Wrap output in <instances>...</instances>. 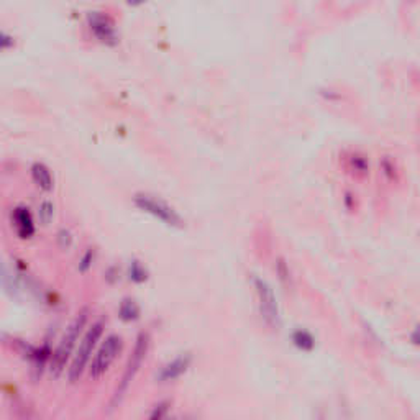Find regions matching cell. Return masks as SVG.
I'll list each match as a JSON object with an SVG mask.
<instances>
[{
  "instance_id": "cell-7",
  "label": "cell",
  "mask_w": 420,
  "mask_h": 420,
  "mask_svg": "<svg viewBox=\"0 0 420 420\" xmlns=\"http://www.w3.org/2000/svg\"><path fill=\"white\" fill-rule=\"evenodd\" d=\"M191 355H181L175 358L170 363L161 368V371L158 372V381L160 382H171L179 380V377L189 370L191 366Z\"/></svg>"
},
{
  "instance_id": "cell-5",
  "label": "cell",
  "mask_w": 420,
  "mask_h": 420,
  "mask_svg": "<svg viewBox=\"0 0 420 420\" xmlns=\"http://www.w3.org/2000/svg\"><path fill=\"white\" fill-rule=\"evenodd\" d=\"M255 289L256 296H258V306L261 317L265 319V322L272 328H277L281 325L280 317V307H277V299L275 296L272 287L267 284L265 280L256 277L255 280Z\"/></svg>"
},
{
  "instance_id": "cell-11",
  "label": "cell",
  "mask_w": 420,
  "mask_h": 420,
  "mask_svg": "<svg viewBox=\"0 0 420 420\" xmlns=\"http://www.w3.org/2000/svg\"><path fill=\"white\" fill-rule=\"evenodd\" d=\"M118 314H120V319L125 320V322H131V320L138 319L140 307L136 306L135 301H130V299H127V301H123L122 306H120Z\"/></svg>"
},
{
  "instance_id": "cell-16",
  "label": "cell",
  "mask_w": 420,
  "mask_h": 420,
  "mask_svg": "<svg viewBox=\"0 0 420 420\" xmlns=\"http://www.w3.org/2000/svg\"><path fill=\"white\" fill-rule=\"evenodd\" d=\"M10 46H13V38L4 33V31H0V51L10 48Z\"/></svg>"
},
{
  "instance_id": "cell-13",
  "label": "cell",
  "mask_w": 420,
  "mask_h": 420,
  "mask_svg": "<svg viewBox=\"0 0 420 420\" xmlns=\"http://www.w3.org/2000/svg\"><path fill=\"white\" fill-rule=\"evenodd\" d=\"M38 215H40L41 223L48 225L52 220V215H55V207H52V204L50 201L41 202L38 207Z\"/></svg>"
},
{
  "instance_id": "cell-2",
  "label": "cell",
  "mask_w": 420,
  "mask_h": 420,
  "mask_svg": "<svg viewBox=\"0 0 420 420\" xmlns=\"http://www.w3.org/2000/svg\"><path fill=\"white\" fill-rule=\"evenodd\" d=\"M104 328H105L104 320H97V322L92 324V327L89 328L86 335L82 337L81 345H79V348L74 355V360H72L71 368H70V381L71 382H77L79 380H81L84 371H86L89 365H91L92 353H94V350H96L99 340H101V337H102Z\"/></svg>"
},
{
  "instance_id": "cell-4",
  "label": "cell",
  "mask_w": 420,
  "mask_h": 420,
  "mask_svg": "<svg viewBox=\"0 0 420 420\" xmlns=\"http://www.w3.org/2000/svg\"><path fill=\"white\" fill-rule=\"evenodd\" d=\"M120 351H122V338L118 335H109L104 340L101 348L97 350L92 363L89 365V375H91V377L97 380V377L104 376L109 371V368L112 366L114 361L117 360Z\"/></svg>"
},
{
  "instance_id": "cell-8",
  "label": "cell",
  "mask_w": 420,
  "mask_h": 420,
  "mask_svg": "<svg viewBox=\"0 0 420 420\" xmlns=\"http://www.w3.org/2000/svg\"><path fill=\"white\" fill-rule=\"evenodd\" d=\"M89 25L96 36L104 43H115L117 35H115V26L112 20L105 17L102 13H91L89 15Z\"/></svg>"
},
{
  "instance_id": "cell-6",
  "label": "cell",
  "mask_w": 420,
  "mask_h": 420,
  "mask_svg": "<svg viewBox=\"0 0 420 420\" xmlns=\"http://www.w3.org/2000/svg\"><path fill=\"white\" fill-rule=\"evenodd\" d=\"M135 204L141 210H145L146 214H151L153 217L160 219L161 222H165L166 225H171V227H182L181 215L171 206H167L166 202L160 201V199H155L153 196H146V194H138V196L135 197Z\"/></svg>"
},
{
  "instance_id": "cell-15",
  "label": "cell",
  "mask_w": 420,
  "mask_h": 420,
  "mask_svg": "<svg viewBox=\"0 0 420 420\" xmlns=\"http://www.w3.org/2000/svg\"><path fill=\"white\" fill-rule=\"evenodd\" d=\"M167 412H170V404L160 402L153 411H151L148 420H167Z\"/></svg>"
},
{
  "instance_id": "cell-12",
  "label": "cell",
  "mask_w": 420,
  "mask_h": 420,
  "mask_svg": "<svg viewBox=\"0 0 420 420\" xmlns=\"http://www.w3.org/2000/svg\"><path fill=\"white\" fill-rule=\"evenodd\" d=\"M292 340H294V343H296L297 348H301L304 351H309V350L314 348L312 335L306 332V330H297V332L292 335Z\"/></svg>"
},
{
  "instance_id": "cell-3",
  "label": "cell",
  "mask_w": 420,
  "mask_h": 420,
  "mask_svg": "<svg viewBox=\"0 0 420 420\" xmlns=\"http://www.w3.org/2000/svg\"><path fill=\"white\" fill-rule=\"evenodd\" d=\"M150 335L148 333H140L138 338L135 341V346H133V351H131L130 358H128V363L125 366V372L122 376V382H120V386L117 387V391H115L114 397H112V402H110V409H115L122 401V397L125 396V392H127L128 386L131 385V381L135 380L136 372L140 371L141 365H143V361L146 358V355H148L150 351Z\"/></svg>"
},
{
  "instance_id": "cell-14",
  "label": "cell",
  "mask_w": 420,
  "mask_h": 420,
  "mask_svg": "<svg viewBox=\"0 0 420 420\" xmlns=\"http://www.w3.org/2000/svg\"><path fill=\"white\" fill-rule=\"evenodd\" d=\"M146 270L143 265H140L138 261H133L130 266V280H133L135 282H143L146 281Z\"/></svg>"
},
{
  "instance_id": "cell-1",
  "label": "cell",
  "mask_w": 420,
  "mask_h": 420,
  "mask_svg": "<svg viewBox=\"0 0 420 420\" xmlns=\"http://www.w3.org/2000/svg\"><path fill=\"white\" fill-rule=\"evenodd\" d=\"M87 319H89V312L87 309H84L77 314V317L72 320V324L67 327L65 337L61 338L60 345H57V348L55 353H52L51 360H50V370L55 376H60L62 371H65V366L67 363V360L71 358L72 351L76 348V343L79 337H81L84 327H86L87 324Z\"/></svg>"
},
{
  "instance_id": "cell-9",
  "label": "cell",
  "mask_w": 420,
  "mask_h": 420,
  "mask_svg": "<svg viewBox=\"0 0 420 420\" xmlns=\"http://www.w3.org/2000/svg\"><path fill=\"white\" fill-rule=\"evenodd\" d=\"M12 222L17 233L20 235V238H30V236L35 233V225L33 220H31L28 209H15L12 214Z\"/></svg>"
},
{
  "instance_id": "cell-10",
  "label": "cell",
  "mask_w": 420,
  "mask_h": 420,
  "mask_svg": "<svg viewBox=\"0 0 420 420\" xmlns=\"http://www.w3.org/2000/svg\"><path fill=\"white\" fill-rule=\"evenodd\" d=\"M31 177H33V182L43 191H51L52 189V176L51 171L41 162H36L31 167Z\"/></svg>"
}]
</instances>
